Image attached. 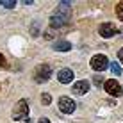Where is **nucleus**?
I'll return each instance as SVG.
<instances>
[{
	"label": "nucleus",
	"instance_id": "f257e3e1",
	"mask_svg": "<svg viewBox=\"0 0 123 123\" xmlns=\"http://www.w3.org/2000/svg\"><path fill=\"white\" fill-rule=\"evenodd\" d=\"M68 14H70V2H59L57 11L54 12L52 18H50V27L59 29V27H62V25H66Z\"/></svg>",
	"mask_w": 123,
	"mask_h": 123
},
{
	"label": "nucleus",
	"instance_id": "f03ea898",
	"mask_svg": "<svg viewBox=\"0 0 123 123\" xmlns=\"http://www.w3.org/2000/svg\"><path fill=\"white\" fill-rule=\"evenodd\" d=\"M29 105H27V100H20L16 104L14 111H12V120L14 121H25L29 120Z\"/></svg>",
	"mask_w": 123,
	"mask_h": 123
},
{
	"label": "nucleus",
	"instance_id": "7ed1b4c3",
	"mask_svg": "<svg viewBox=\"0 0 123 123\" xmlns=\"http://www.w3.org/2000/svg\"><path fill=\"white\" fill-rule=\"evenodd\" d=\"M50 75H52V66H48V64H39L34 70V80H36L37 84L46 82V80L50 79Z\"/></svg>",
	"mask_w": 123,
	"mask_h": 123
},
{
	"label": "nucleus",
	"instance_id": "20e7f679",
	"mask_svg": "<svg viewBox=\"0 0 123 123\" xmlns=\"http://www.w3.org/2000/svg\"><path fill=\"white\" fill-rule=\"evenodd\" d=\"M104 89L107 91L111 96H116V98L123 95V89H121L120 82H118V80H114V79H109V80H105V82H104Z\"/></svg>",
	"mask_w": 123,
	"mask_h": 123
},
{
	"label": "nucleus",
	"instance_id": "39448f33",
	"mask_svg": "<svg viewBox=\"0 0 123 123\" xmlns=\"http://www.w3.org/2000/svg\"><path fill=\"white\" fill-rule=\"evenodd\" d=\"M107 66H109V59L104 54H96V55L91 57V68L95 71H104Z\"/></svg>",
	"mask_w": 123,
	"mask_h": 123
},
{
	"label": "nucleus",
	"instance_id": "423d86ee",
	"mask_svg": "<svg viewBox=\"0 0 123 123\" xmlns=\"http://www.w3.org/2000/svg\"><path fill=\"white\" fill-rule=\"evenodd\" d=\"M75 102L71 100V98H68V96H61L59 98V109H61V112L62 114H71L75 111Z\"/></svg>",
	"mask_w": 123,
	"mask_h": 123
},
{
	"label": "nucleus",
	"instance_id": "0eeeda50",
	"mask_svg": "<svg viewBox=\"0 0 123 123\" xmlns=\"http://www.w3.org/2000/svg\"><path fill=\"white\" fill-rule=\"evenodd\" d=\"M98 32H100L102 37H112L118 31H116V25L114 23H102L98 27Z\"/></svg>",
	"mask_w": 123,
	"mask_h": 123
},
{
	"label": "nucleus",
	"instance_id": "6e6552de",
	"mask_svg": "<svg viewBox=\"0 0 123 123\" xmlns=\"http://www.w3.org/2000/svg\"><path fill=\"white\" fill-rule=\"evenodd\" d=\"M57 80L61 84H70L71 80H73V70H70V68H62V70L57 73Z\"/></svg>",
	"mask_w": 123,
	"mask_h": 123
},
{
	"label": "nucleus",
	"instance_id": "1a4fd4ad",
	"mask_svg": "<svg viewBox=\"0 0 123 123\" xmlns=\"http://www.w3.org/2000/svg\"><path fill=\"white\" fill-rule=\"evenodd\" d=\"M71 91H73L75 95H86V93L89 91V82H87V80H79V82L73 84Z\"/></svg>",
	"mask_w": 123,
	"mask_h": 123
},
{
	"label": "nucleus",
	"instance_id": "9d476101",
	"mask_svg": "<svg viewBox=\"0 0 123 123\" xmlns=\"http://www.w3.org/2000/svg\"><path fill=\"white\" fill-rule=\"evenodd\" d=\"M70 48H71V45L68 43V41H57V43L54 45V50H57V52H68Z\"/></svg>",
	"mask_w": 123,
	"mask_h": 123
},
{
	"label": "nucleus",
	"instance_id": "9b49d317",
	"mask_svg": "<svg viewBox=\"0 0 123 123\" xmlns=\"http://www.w3.org/2000/svg\"><path fill=\"white\" fill-rule=\"evenodd\" d=\"M41 102H43V105H50L52 104V96H50L48 93H43V95H41Z\"/></svg>",
	"mask_w": 123,
	"mask_h": 123
},
{
	"label": "nucleus",
	"instance_id": "f8f14e48",
	"mask_svg": "<svg viewBox=\"0 0 123 123\" xmlns=\"http://www.w3.org/2000/svg\"><path fill=\"white\" fill-rule=\"evenodd\" d=\"M111 71L114 75H121V68H120V64L118 62H111Z\"/></svg>",
	"mask_w": 123,
	"mask_h": 123
},
{
	"label": "nucleus",
	"instance_id": "ddd939ff",
	"mask_svg": "<svg viewBox=\"0 0 123 123\" xmlns=\"http://www.w3.org/2000/svg\"><path fill=\"white\" fill-rule=\"evenodd\" d=\"M0 6H4V7H9V9H12V7L16 6V2H14V0H0Z\"/></svg>",
	"mask_w": 123,
	"mask_h": 123
},
{
	"label": "nucleus",
	"instance_id": "4468645a",
	"mask_svg": "<svg viewBox=\"0 0 123 123\" xmlns=\"http://www.w3.org/2000/svg\"><path fill=\"white\" fill-rule=\"evenodd\" d=\"M116 14H118V18L123 20V2H118L116 4Z\"/></svg>",
	"mask_w": 123,
	"mask_h": 123
},
{
	"label": "nucleus",
	"instance_id": "2eb2a0df",
	"mask_svg": "<svg viewBox=\"0 0 123 123\" xmlns=\"http://www.w3.org/2000/svg\"><path fill=\"white\" fill-rule=\"evenodd\" d=\"M0 66H7V64H6V59H4L2 54H0Z\"/></svg>",
	"mask_w": 123,
	"mask_h": 123
},
{
	"label": "nucleus",
	"instance_id": "dca6fc26",
	"mask_svg": "<svg viewBox=\"0 0 123 123\" xmlns=\"http://www.w3.org/2000/svg\"><path fill=\"white\" fill-rule=\"evenodd\" d=\"M118 59H120V61H123V48L118 52Z\"/></svg>",
	"mask_w": 123,
	"mask_h": 123
},
{
	"label": "nucleus",
	"instance_id": "f3484780",
	"mask_svg": "<svg viewBox=\"0 0 123 123\" xmlns=\"http://www.w3.org/2000/svg\"><path fill=\"white\" fill-rule=\"evenodd\" d=\"M39 123H50V120H48V118H41Z\"/></svg>",
	"mask_w": 123,
	"mask_h": 123
},
{
	"label": "nucleus",
	"instance_id": "a211bd4d",
	"mask_svg": "<svg viewBox=\"0 0 123 123\" xmlns=\"http://www.w3.org/2000/svg\"><path fill=\"white\" fill-rule=\"evenodd\" d=\"M23 123H31V120H25V121H23Z\"/></svg>",
	"mask_w": 123,
	"mask_h": 123
},
{
	"label": "nucleus",
	"instance_id": "6ab92c4d",
	"mask_svg": "<svg viewBox=\"0 0 123 123\" xmlns=\"http://www.w3.org/2000/svg\"><path fill=\"white\" fill-rule=\"evenodd\" d=\"M121 34H123V29H121Z\"/></svg>",
	"mask_w": 123,
	"mask_h": 123
}]
</instances>
